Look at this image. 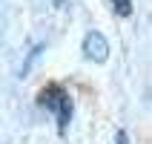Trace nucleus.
<instances>
[{
    "instance_id": "obj_1",
    "label": "nucleus",
    "mask_w": 152,
    "mask_h": 144,
    "mask_svg": "<svg viewBox=\"0 0 152 144\" xmlns=\"http://www.w3.org/2000/svg\"><path fill=\"white\" fill-rule=\"evenodd\" d=\"M83 55L92 64H106V58H109V41L101 32H89L83 38Z\"/></svg>"
},
{
    "instance_id": "obj_2",
    "label": "nucleus",
    "mask_w": 152,
    "mask_h": 144,
    "mask_svg": "<svg viewBox=\"0 0 152 144\" xmlns=\"http://www.w3.org/2000/svg\"><path fill=\"white\" fill-rule=\"evenodd\" d=\"M63 98H66V92H63V89H60L58 84L46 86V89L40 92V104L46 107V110H52V112H55V110L60 107V101H63Z\"/></svg>"
},
{
    "instance_id": "obj_3",
    "label": "nucleus",
    "mask_w": 152,
    "mask_h": 144,
    "mask_svg": "<svg viewBox=\"0 0 152 144\" xmlns=\"http://www.w3.org/2000/svg\"><path fill=\"white\" fill-rule=\"evenodd\" d=\"M55 115H58V127H60V133H63V130L69 127V121H72V98H69V95L60 101V107L55 110Z\"/></svg>"
},
{
    "instance_id": "obj_4",
    "label": "nucleus",
    "mask_w": 152,
    "mask_h": 144,
    "mask_svg": "<svg viewBox=\"0 0 152 144\" xmlns=\"http://www.w3.org/2000/svg\"><path fill=\"white\" fill-rule=\"evenodd\" d=\"M109 3H112V9H115L121 17H129V15H132V0H109Z\"/></svg>"
},
{
    "instance_id": "obj_5",
    "label": "nucleus",
    "mask_w": 152,
    "mask_h": 144,
    "mask_svg": "<svg viewBox=\"0 0 152 144\" xmlns=\"http://www.w3.org/2000/svg\"><path fill=\"white\" fill-rule=\"evenodd\" d=\"M115 144H129V136H126V130H118V136H115Z\"/></svg>"
},
{
    "instance_id": "obj_6",
    "label": "nucleus",
    "mask_w": 152,
    "mask_h": 144,
    "mask_svg": "<svg viewBox=\"0 0 152 144\" xmlns=\"http://www.w3.org/2000/svg\"><path fill=\"white\" fill-rule=\"evenodd\" d=\"M52 3H55V6H63V0H52Z\"/></svg>"
}]
</instances>
